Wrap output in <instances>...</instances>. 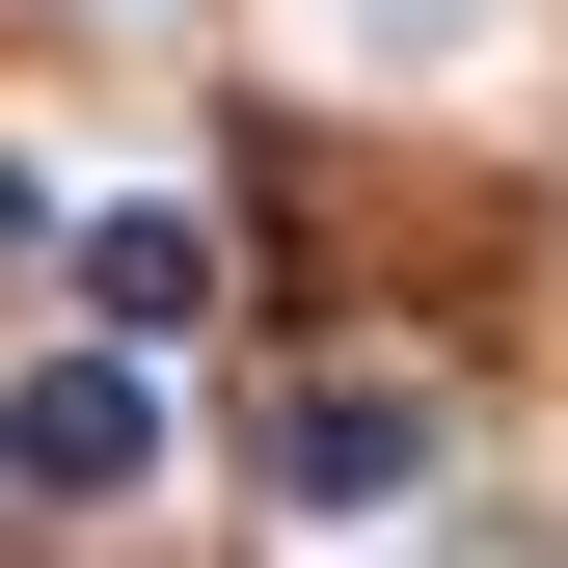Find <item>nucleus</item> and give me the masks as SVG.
Here are the masks:
<instances>
[{
	"label": "nucleus",
	"instance_id": "1",
	"mask_svg": "<svg viewBox=\"0 0 568 568\" xmlns=\"http://www.w3.org/2000/svg\"><path fill=\"white\" fill-rule=\"evenodd\" d=\"M0 460H28V515H109V487L163 460V379H135V352H54V379L0 406Z\"/></svg>",
	"mask_w": 568,
	"mask_h": 568
},
{
	"label": "nucleus",
	"instance_id": "2",
	"mask_svg": "<svg viewBox=\"0 0 568 568\" xmlns=\"http://www.w3.org/2000/svg\"><path fill=\"white\" fill-rule=\"evenodd\" d=\"M406 460H434L406 379H298V406H271V487H298V515H406Z\"/></svg>",
	"mask_w": 568,
	"mask_h": 568
},
{
	"label": "nucleus",
	"instance_id": "3",
	"mask_svg": "<svg viewBox=\"0 0 568 568\" xmlns=\"http://www.w3.org/2000/svg\"><path fill=\"white\" fill-rule=\"evenodd\" d=\"M82 298H109V325H135V352H163V325H190V298H217V244H190V217H109V244H82Z\"/></svg>",
	"mask_w": 568,
	"mask_h": 568
}]
</instances>
